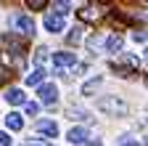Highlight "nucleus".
Returning a JSON list of instances; mask_svg holds the SVG:
<instances>
[{
	"label": "nucleus",
	"instance_id": "f257e3e1",
	"mask_svg": "<svg viewBox=\"0 0 148 146\" xmlns=\"http://www.w3.org/2000/svg\"><path fill=\"white\" fill-rule=\"evenodd\" d=\"M101 112H106V114H111V117H124L127 112H130V106H127V101H122L119 96H103V98H98V104H95Z\"/></svg>",
	"mask_w": 148,
	"mask_h": 146
},
{
	"label": "nucleus",
	"instance_id": "f03ea898",
	"mask_svg": "<svg viewBox=\"0 0 148 146\" xmlns=\"http://www.w3.org/2000/svg\"><path fill=\"white\" fill-rule=\"evenodd\" d=\"M37 96H40V101L45 106H53L56 101H58V88H56L53 82H42L40 88H37Z\"/></svg>",
	"mask_w": 148,
	"mask_h": 146
},
{
	"label": "nucleus",
	"instance_id": "7ed1b4c3",
	"mask_svg": "<svg viewBox=\"0 0 148 146\" xmlns=\"http://www.w3.org/2000/svg\"><path fill=\"white\" fill-rule=\"evenodd\" d=\"M53 64L64 69V66H74L77 64V53H69V51H61V53H53Z\"/></svg>",
	"mask_w": 148,
	"mask_h": 146
},
{
	"label": "nucleus",
	"instance_id": "20e7f679",
	"mask_svg": "<svg viewBox=\"0 0 148 146\" xmlns=\"http://www.w3.org/2000/svg\"><path fill=\"white\" fill-rule=\"evenodd\" d=\"M37 133H40V136H48V138H56V136H58V125H56L53 120H37Z\"/></svg>",
	"mask_w": 148,
	"mask_h": 146
},
{
	"label": "nucleus",
	"instance_id": "39448f33",
	"mask_svg": "<svg viewBox=\"0 0 148 146\" xmlns=\"http://www.w3.org/2000/svg\"><path fill=\"white\" fill-rule=\"evenodd\" d=\"M64 24H66V21H64V16H58V13H48V16H45V29L53 32V35H56V32H61Z\"/></svg>",
	"mask_w": 148,
	"mask_h": 146
},
{
	"label": "nucleus",
	"instance_id": "423d86ee",
	"mask_svg": "<svg viewBox=\"0 0 148 146\" xmlns=\"http://www.w3.org/2000/svg\"><path fill=\"white\" fill-rule=\"evenodd\" d=\"M42 80H45V69H42V66H34L29 75H27V80H24V82H27L29 88H40V85H42Z\"/></svg>",
	"mask_w": 148,
	"mask_h": 146
},
{
	"label": "nucleus",
	"instance_id": "0eeeda50",
	"mask_svg": "<svg viewBox=\"0 0 148 146\" xmlns=\"http://www.w3.org/2000/svg\"><path fill=\"white\" fill-rule=\"evenodd\" d=\"M16 29L21 32V35H27V37H32V35H34V21H32V16H18V19H16Z\"/></svg>",
	"mask_w": 148,
	"mask_h": 146
},
{
	"label": "nucleus",
	"instance_id": "6e6552de",
	"mask_svg": "<svg viewBox=\"0 0 148 146\" xmlns=\"http://www.w3.org/2000/svg\"><path fill=\"white\" fill-rule=\"evenodd\" d=\"M66 138H69V143H74V146H82V143H85V138H87V127H82V125L71 127Z\"/></svg>",
	"mask_w": 148,
	"mask_h": 146
},
{
	"label": "nucleus",
	"instance_id": "1a4fd4ad",
	"mask_svg": "<svg viewBox=\"0 0 148 146\" xmlns=\"http://www.w3.org/2000/svg\"><path fill=\"white\" fill-rule=\"evenodd\" d=\"M77 13H79V21H98V19H101V11H98L95 6H85V8H79Z\"/></svg>",
	"mask_w": 148,
	"mask_h": 146
},
{
	"label": "nucleus",
	"instance_id": "9d476101",
	"mask_svg": "<svg viewBox=\"0 0 148 146\" xmlns=\"http://www.w3.org/2000/svg\"><path fill=\"white\" fill-rule=\"evenodd\" d=\"M5 101H8L11 106H21V104L27 101V96H24V90H18V88H11L8 93H5Z\"/></svg>",
	"mask_w": 148,
	"mask_h": 146
},
{
	"label": "nucleus",
	"instance_id": "9b49d317",
	"mask_svg": "<svg viewBox=\"0 0 148 146\" xmlns=\"http://www.w3.org/2000/svg\"><path fill=\"white\" fill-rule=\"evenodd\" d=\"M122 45H124V40L119 37V35H108V37H106V51L108 53H119Z\"/></svg>",
	"mask_w": 148,
	"mask_h": 146
},
{
	"label": "nucleus",
	"instance_id": "f8f14e48",
	"mask_svg": "<svg viewBox=\"0 0 148 146\" xmlns=\"http://www.w3.org/2000/svg\"><path fill=\"white\" fill-rule=\"evenodd\" d=\"M5 127H8V130H21V127H24L21 114H18V112H11V114L5 117Z\"/></svg>",
	"mask_w": 148,
	"mask_h": 146
},
{
	"label": "nucleus",
	"instance_id": "ddd939ff",
	"mask_svg": "<svg viewBox=\"0 0 148 146\" xmlns=\"http://www.w3.org/2000/svg\"><path fill=\"white\" fill-rule=\"evenodd\" d=\"M101 82H103V77H92V80H87V82L82 85V96H90V93H92V90H95Z\"/></svg>",
	"mask_w": 148,
	"mask_h": 146
},
{
	"label": "nucleus",
	"instance_id": "4468645a",
	"mask_svg": "<svg viewBox=\"0 0 148 146\" xmlns=\"http://www.w3.org/2000/svg\"><path fill=\"white\" fill-rule=\"evenodd\" d=\"M66 40H69V45H79V43H82V27H74V29L66 35Z\"/></svg>",
	"mask_w": 148,
	"mask_h": 146
},
{
	"label": "nucleus",
	"instance_id": "2eb2a0df",
	"mask_svg": "<svg viewBox=\"0 0 148 146\" xmlns=\"http://www.w3.org/2000/svg\"><path fill=\"white\" fill-rule=\"evenodd\" d=\"M24 112H27L29 117H37V112H40V104H37V101H24Z\"/></svg>",
	"mask_w": 148,
	"mask_h": 146
},
{
	"label": "nucleus",
	"instance_id": "dca6fc26",
	"mask_svg": "<svg viewBox=\"0 0 148 146\" xmlns=\"http://www.w3.org/2000/svg\"><path fill=\"white\" fill-rule=\"evenodd\" d=\"M27 8L29 11H42V8H48V0H27Z\"/></svg>",
	"mask_w": 148,
	"mask_h": 146
},
{
	"label": "nucleus",
	"instance_id": "f3484780",
	"mask_svg": "<svg viewBox=\"0 0 148 146\" xmlns=\"http://www.w3.org/2000/svg\"><path fill=\"white\" fill-rule=\"evenodd\" d=\"M45 59H48V51H45V48H37V53H34L37 66H42V64H45Z\"/></svg>",
	"mask_w": 148,
	"mask_h": 146
},
{
	"label": "nucleus",
	"instance_id": "a211bd4d",
	"mask_svg": "<svg viewBox=\"0 0 148 146\" xmlns=\"http://www.w3.org/2000/svg\"><path fill=\"white\" fill-rule=\"evenodd\" d=\"M69 117H71V120H87V112L77 106V109H71V112H69Z\"/></svg>",
	"mask_w": 148,
	"mask_h": 146
},
{
	"label": "nucleus",
	"instance_id": "6ab92c4d",
	"mask_svg": "<svg viewBox=\"0 0 148 146\" xmlns=\"http://www.w3.org/2000/svg\"><path fill=\"white\" fill-rule=\"evenodd\" d=\"M11 80V69L8 66H3V64H0V85H5Z\"/></svg>",
	"mask_w": 148,
	"mask_h": 146
},
{
	"label": "nucleus",
	"instance_id": "aec40b11",
	"mask_svg": "<svg viewBox=\"0 0 148 146\" xmlns=\"http://www.w3.org/2000/svg\"><path fill=\"white\" fill-rule=\"evenodd\" d=\"M98 45H101V37H98V35H92V37H87V48H90V51H95Z\"/></svg>",
	"mask_w": 148,
	"mask_h": 146
},
{
	"label": "nucleus",
	"instance_id": "412c9836",
	"mask_svg": "<svg viewBox=\"0 0 148 146\" xmlns=\"http://www.w3.org/2000/svg\"><path fill=\"white\" fill-rule=\"evenodd\" d=\"M132 37H135V43L143 45V43H145V29H135V32H132Z\"/></svg>",
	"mask_w": 148,
	"mask_h": 146
},
{
	"label": "nucleus",
	"instance_id": "4be33fe9",
	"mask_svg": "<svg viewBox=\"0 0 148 146\" xmlns=\"http://www.w3.org/2000/svg\"><path fill=\"white\" fill-rule=\"evenodd\" d=\"M0 146H11V136L8 133H0Z\"/></svg>",
	"mask_w": 148,
	"mask_h": 146
},
{
	"label": "nucleus",
	"instance_id": "5701e85b",
	"mask_svg": "<svg viewBox=\"0 0 148 146\" xmlns=\"http://www.w3.org/2000/svg\"><path fill=\"white\" fill-rule=\"evenodd\" d=\"M85 146H101V138H95V141H87Z\"/></svg>",
	"mask_w": 148,
	"mask_h": 146
},
{
	"label": "nucleus",
	"instance_id": "b1692460",
	"mask_svg": "<svg viewBox=\"0 0 148 146\" xmlns=\"http://www.w3.org/2000/svg\"><path fill=\"white\" fill-rule=\"evenodd\" d=\"M127 146H138V143H135V141H132V143H127Z\"/></svg>",
	"mask_w": 148,
	"mask_h": 146
}]
</instances>
